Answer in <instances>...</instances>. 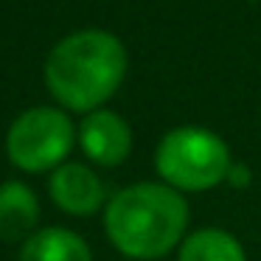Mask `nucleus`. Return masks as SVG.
I'll return each instance as SVG.
<instances>
[{
  "label": "nucleus",
  "mask_w": 261,
  "mask_h": 261,
  "mask_svg": "<svg viewBox=\"0 0 261 261\" xmlns=\"http://www.w3.org/2000/svg\"><path fill=\"white\" fill-rule=\"evenodd\" d=\"M126 48L113 31L79 29L51 48L45 57V87L65 113L101 110L118 93L126 76Z\"/></svg>",
  "instance_id": "obj_1"
},
{
  "label": "nucleus",
  "mask_w": 261,
  "mask_h": 261,
  "mask_svg": "<svg viewBox=\"0 0 261 261\" xmlns=\"http://www.w3.org/2000/svg\"><path fill=\"white\" fill-rule=\"evenodd\" d=\"M101 219L121 255L158 261L188 236V199L166 182H132L107 199Z\"/></svg>",
  "instance_id": "obj_2"
},
{
  "label": "nucleus",
  "mask_w": 261,
  "mask_h": 261,
  "mask_svg": "<svg viewBox=\"0 0 261 261\" xmlns=\"http://www.w3.org/2000/svg\"><path fill=\"white\" fill-rule=\"evenodd\" d=\"M233 166L230 149L216 132L197 124L169 129L154 149V171L160 182L180 194H199L222 186Z\"/></svg>",
  "instance_id": "obj_3"
},
{
  "label": "nucleus",
  "mask_w": 261,
  "mask_h": 261,
  "mask_svg": "<svg viewBox=\"0 0 261 261\" xmlns=\"http://www.w3.org/2000/svg\"><path fill=\"white\" fill-rule=\"evenodd\" d=\"M76 146V124L62 107L37 104L9 124L6 158L25 174H51Z\"/></svg>",
  "instance_id": "obj_4"
},
{
  "label": "nucleus",
  "mask_w": 261,
  "mask_h": 261,
  "mask_svg": "<svg viewBox=\"0 0 261 261\" xmlns=\"http://www.w3.org/2000/svg\"><path fill=\"white\" fill-rule=\"evenodd\" d=\"M76 143L90 163L101 169H115L132 152V126L115 110H93L76 126Z\"/></svg>",
  "instance_id": "obj_5"
},
{
  "label": "nucleus",
  "mask_w": 261,
  "mask_h": 261,
  "mask_svg": "<svg viewBox=\"0 0 261 261\" xmlns=\"http://www.w3.org/2000/svg\"><path fill=\"white\" fill-rule=\"evenodd\" d=\"M51 202L68 216H96L107 205V188L98 171L85 163H62L48 177Z\"/></svg>",
  "instance_id": "obj_6"
},
{
  "label": "nucleus",
  "mask_w": 261,
  "mask_h": 261,
  "mask_svg": "<svg viewBox=\"0 0 261 261\" xmlns=\"http://www.w3.org/2000/svg\"><path fill=\"white\" fill-rule=\"evenodd\" d=\"M40 222V199L23 180L0 182V242L23 244Z\"/></svg>",
  "instance_id": "obj_7"
},
{
  "label": "nucleus",
  "mask_w": 261,
  "mask_h": 261,
  "mask_svg": "<svg viewBox=\"0 0 261 261\" xmlns=\"http://www.w3.org/2000/svg\"><path fill=\"white\" fill-rule=\"evenodd\" d=\"M17 261H93V250L70 227H40L20 244Z\"/></svg>",
  "instance_id": "obj_8"
},
{
  "label": "nucleus",
  "mask_w": 261,
  "mask_h": 261,
  "mask_svg": "<svg viewBox=\"0 0 261 261\" xmlns=\"http://www.w3.org/2000/svg\"><path fill=\"white\" fill-rule=\"evenodd\" d=\"M177 261H247L242 242L222 227H199L177 247Z\"/></svg>",
  "instance_id": "obj_9"
},
{
  "label": "nucleus",
  "mask_w": 261,
  "mask_h": 261,
  "mask_svg": "<svg viewBox=\"0 0 261 261\" xmlns=\"http://www.w3.org/2000/svg\"><path fill=\"white\" fill-rule=\"evenodd\" d=\"M225 182H230L233 188H247L250 182H253V171H250V166H244V163H233Z\"/></svg>",
  "instance_id": "obj_10"
},
{
  "label": "nucleus",
  "mask_w": 261,
  "mask_h": 261,
  "mask_svg": "<svg viewBox=\"0 0 261 261\" xmlns=\"http://www.w3.org/2000/svg\"><path fill=\"white\" fill-rule=\"evenodd\" d=\"M247 3H258V0H247Z\"/></svg>",
  "instance_id": "obj_11"
}]
</instances>
